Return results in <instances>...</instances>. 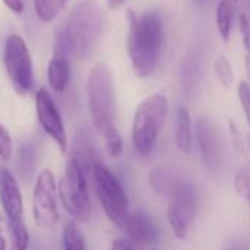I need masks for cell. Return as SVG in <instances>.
Returning a JSON list of instances; mask_svg holds the SVG:
<instances>
[{
	"label": "cell",
	"instance_id": "cell-12",
	"mask_svg": "<svg viewBox=\"0 0 250 250\" xmlns=\"http://www.w3.org/2000/svg\"><path fill=\"white\" fill-rule=\"evenodd\" d=\"M0 205L8 216V221L22 219L24 202L17 178L8 168L0 169Z\"/></svg>",
	"mask_w": 250,
	"mask_h": 250
},
{
	"label": "cell",
	"instance_id": "cell-18",
	"mask_svg": "<svg viewBox=\"0 0 250 250\" xmlns=\"http://www.w3.org/2000/svg\"><path fill=\"white\" fill-rule=\"evenodd\" d=\"M62 243L63 250H87L84 235L75 221H69L63 227L62 232Z\"/></svg>",
	"mask_w": 250,
	"mask_h": 250
},
{
	"label": "cell",
	"instance_id": "cell-21",
	"mask_svg": "<svg viewBox=\"0 0 250 250\" xmlns=\"http://www.w3.org/2000/svg\"><path fill=\"white\" fill-rule=\"evenodd\" d=\"M103 140H104V147H106V152L110 158H119L122 156V152H124V145H122V139H121V134L118 131L116 127H112L109 128L106 133L102 134Z\"/></svg>",
	"mask_w": 250,
	"mask_h": 250
},
{
	"label": "cell",
	"instance_id": "cell-9",
	"mask_svg": "<svg viewBox=\"0 0 250 250\" xmlns=\"http://www.w3.org/2000/svg\"><path fill=\"white\" fill-rule=\"evenodd\" d=\"M172 200L167 210V218L177 238H186L196 215V190L191 184L178 183L171 193Z\"/></svg>",
	"mask_w": 250,
	"mask_h": 250
},
{
	"label": "cell",
	"instance_id": "cell-33",
	"mask_svg": "<svg viewBox=\"0 0 250 250\" xmlns=\"http://www.w3.org/2000/svg\"><path fill=\"white\" fill-rule=\"evenodd\" d=\"M0 224H2V216H0Z\"/></svg>",
	"mask_w": 250,
	"mask_h": 250
},
{
	"label": "cell",
	"instance_id": "cell-26",
	"mask_svg": "<svg viewBox=\"0 0 250 250\" xmlns=\"http://www.w3.org/2000/svg\"><path fill=\"white\" fill-rule=\"evenodd\" d=\"M228 128H229V133H231V137H232V142H234L235 147H237L241 153L246 155V152H247L246 142H244V139H243L241 131H240L238 127H237V124H235L234 121L229 119V122H228Z\"/></svg>",
	"mask_w": 250,
	"mask_h": 250
},
{
	"label": "cell",
	"instance_id": "cell-5",
	"mask_svg": "<svg viewBox=\"0 0 250 250\" xmlns=\"http://www.w3.org/2000/svg\"><path fill=\"white\" fill-rule=\"evenodd\" d=\"M59 197L65 210L75 222H88L91 218V202L83 162L72 155L65 167V174L59 181Z\"/></svg>",
	"mask_w": 250,
	"mask_h": 250
},
{
	"label": "cell",
	"instance_id": "cell-20",
	"mask_svg": "<svg viewBox=\"0 0 250 250\" xmlns=\"http://www.w3.org/2000/svg\"><path fill=\"white\" fill-rule=\"evenodd\" d=\"M213 69H215V74H216L221 85L224 88H231V85L234 83V71H232L229 61L227 59V56L219 55L213 62Z\"/></svg>",
	"mask_w": 250,
	"mask_h": 250
},
{
	"label": "cell",
	"instance_id": "cell-13",
	"mask_svg": "<svg viewBox=\"0 0 250 250\" xmlns=\"http://www.w3.org/2000/svg\"><path fill=\"white\" fill-rule=\"evenodd\" d=\"M71 80V62L69 52L62 39L56 36L55 53L47 65V81L53 91L63 93Z\"/></svg>",
	"mask_w": 250,
	"mask_h": 250
},
{
	"label": "cell",
	"instance_id": "cell-28",
	"mask_svg": "<svg viewBox=\"0 0 250 250\" xmlns=\"http://www.w3.org/2000/svg\"><path fill=\"white\" fill-rule=\"evenodd\" d=\"M3 3L14 14H22L25 9V0H3Z\"/></svg>",
	"mask_w": 250,
	"mask_h": 250
},
{
	"label": "cell",
	"instance_id": "cell-24",
	"mask_svg": "<svg viewBox=\"0 0 250 250\" xmlns=\"http://www.w3.org/2000/svg\"><path fill=\"white\" fill-rule=\"evenodd\" d=\"M237 96H238L240 104H241V107L244 110L247 125H249V128H250V83L240 81L237 84Z\"/></svg>",
	"mask_w": 250,
	"mask_h": 250
},
{
	"label": "cell",
	"instance_id": "cell-15",
	"mask_svg": "<svg viewBox=\"0 0 250 250\" xmlns=\"http://www.w3.org/2000/svg\"><path fill=\"white\" fill-rule=\"evenodd\" d=\"M175 145L180 152L188 155L193 147L191 118L184 106H178L175 112Z\"/></svg>",
	"mask_w": 250,
	"mask_h": 250
},
{
	"label": "cell",
	"instance_id": "cell-14",
	"mask_svg": "<svg viewBox=\"0 0 250 250\" xmlns=\"http://www.w3.org/2000/svg\"><path fill=\"white\" fill-rule=\"evenodd\" d=\"M122 227L125 228V231L128 234V238L134 244L150 246L158 238V229L153 221L145 212H140V210H136L131 213L128 212L124 219Z\"/></svg>",
	"mask_w": 250,
	"mask_h": 250
},
{
	"label": "cell",
	"instance_id": "cell-8",
	"mask_svg": "<svg viewBox=\"0 0 250 250\" xmlns=\"http://www.w3.org/2000/svg\"><path fill=\"white\" fill-rule=\"evenodd\" d=\"M56 180L50 169H43L36 180L33 190V216L40 228L50 229L59 222Z\"/></svg>",
	"mask_w": 250,
	"mask_h": 250
},
{
	"label": "cell",
	"instance_id": "cell-11",
	"mask_svg": "<svg viewBox=\"0 0 250 250\" xmlns=\"http://www.w3.org/2000/svg\"><path fill=\"white\" fill-rule=\"evenodd\" d=\"M196 139L202 159L212 172H218L222 167V146L218 131L210 119L200 118L196 125Z\"/></svg>",
	"mask_w": 250,
	"mask_h": 250
},
{
	"label": "cell",
	"instance_id": "cell-27",
	"mask_svg": "<svg viewBox=\"0 0 250 250\" xmlns=\"http://www.w3.org/2000/svg\"><path fill=\"white\" fill-rule=\"evenodd\" d=\"M110 250H136V244L127 237H121L112 241Z\"/></svg>",
	"mask_w": 250,
	"mask_h": 250
},
{
	"label": "cell",
	"instance_id": "cell-34",
	"mask_svg": "<svg viewBox=\"0 0 250 250\" xmlns=\"http://www.w3.org/2000/svg\"><path fill=\"white\" fill-rule=\"evenodd\" d=\"M249 24H250V20H249Z\"/></svg>",
	"mask_w": 250,
	"mask_h": 250
},
{
	"label": "cell",
	"instance_id": "cell-19",
	"mask_svg": "<svg viewBox=\"0 0 250 250\" xmlns=\"http://www.w3.org/2000/svg\"><path fill=\"white\" fill-rule=\"evenodd\" d=\"M9 231L12 237V246L11 250H28L30 246V234L22 222V219L18 221H9Z\"/></svg>",
	"mask_w": 250,
	"mask_h": 250
},
{
	"label": "cell",
	"instance_id": "cell-29",
	"mask_svg": "<svg viewBox=\"0 0 250 250\" xmlns=\"http://www.w3.org/2000/svg\"><path fill=\"white\" fill-rule=\"evenodd\" d=\"M124 2H125V0H107V6H109L110 9H116V8H119Z\"/></svg>",
	"mask_w": 250,
	"mask_h": 250
},
{
	"label": "cell",
	"instance_id": "cell-25",
	"mask_svg": "<svg viewBox=\"0 0 250 250\" xmlns=\"http://www.w3.org/2000/svg\"><path fill=\"white\" fill-rule=\"evenodd\" d=\"M12 152H14V143H12L11 133L8 131L5 125L0 124V158H2V161L8 162L12 158Z\"/></svg>",
	"mask_w": 250,
	"mask_h": 250
},
{
	"label": "cell",
	"instance_id": "cell-31",
	"mask_svg": "<svg viewBox=\"0 0 250 250\" xmlns=\"http://www.w3.org/2000/svg\"><path fill=\"white\" fill-rule=\"evenodd\" d=\"M246 147H247V152L250 153V136H249L247 140H246Z\"/></svg>",
	"mask_w": 250,
	"mask_h": 250
},
{
	"label": "cell",
	"instance_id": "cell-1",
	"mask_svg": "<svg viewBox=\"0 0 250 250\" xmlns=\"http://www.w3.org/2000/svg\"><path fill=\"white\" fill-rule=\"evenodd\" d=\"M165 42L164 22L155 12H146L140 17L131 15L127 37V53L134 72L142 77H150L161 59Z\"/></svg>",
	"mask_w": 250,
	"mask_h": 250
},
{
	"label": "cell",
	"instance_id": "cell-2",
	"mask_svg": "<svg viewBox=\"0 0 250 250\" xmlns=\"http://www.w3.org/2000/svg\"><path fill=\"white\" fill-rule=\"evenodd\" d=\"M104 28V15L94 0H81L69 12L65 25L58 31L69 56L87 59L96 49Z\"/></svg>",
	"mask_w": 250,
	"mask_h": 250
},
{
	"label": "cell",
	"instance_id": "cell-4",
	"mask_svg": "<svg viewBox=\"0 0 250 250\" xmlns=\"http://www.w3.org/2000/svg\"><path fill=\"white\" fill-rule=\"evenodd\" d=\"M168 115V99L155 93L147 96L136 109L133 119V145L139 155L147 156L156 146L158 137Z\"/></svg>",
	"mask_w": 250,
	"mask_h": 250
},
{
	"label": "cell",
	"instance_id": "cell-3",
	"mask_svg": "<svg viewBox=\"0 0 250 250\" xmlns=\"http://www.w3.org/2000/svg\"><path fill=\"white\" fill-rule=\"evenodd\" d=\"M88 112L94 128L103 134L109 128L116 127V99L110 69L97 63L91 68L87 80Z\"/></svg>",
	"mask_w": 250,
	"mask_h": 250
},
{
	"label": "cell",
	"instance_id": "cell-30",
	"mask_svg": "<svg viewBox=\"0 0 250 250\" xmlns=\"http://www.w3.org/2000/svg\"><path fill=\"white\" fill-rule=\"evenodd\" d=\"M6 249V241H5V237L0 234V250H5Z\"/></svg>",
	"mask_w": 250,
	"mask_h": 250
},
{
	"label": "cell",
	"instance_id": "cell-7",
	"mask_svg": "<svg viewBox=\"0 0 250 250\" xmlns=\"http://www.w3.org/2000/svg\"><path fill=\"white\" fill-rule=\"evenodd\" d=\"M3 65L12 87L20 94H28L34 84L33 58L25 40L20 34H11L5 44Z\"/></svg>",
	"mask_w": 250,
	"mask_h": 250
},
{
	"label": "cell",
	"instance_id": "cell-32",
	"mask_svg": "<svg viewBox=\"0 0 250 250\" xmlns=\"http://www.w3.org/2000/svg\"><path fill=\"white\" fill-rule=\"evenodd\" d=\"M229 250H243V247L241 246H232V247H229Z\"/></svg>",
	"mask_w": 250,
	"mask_h": 250
},
{
	"label": "cell",
	"instance_id": "cell-16",
	"mask_svg": "<svg viewBox=\"0 0 250 250\" xmlns=\"http://www.w3.org/2000/svg\"><path fill=\"white\" fill-rule=\"evenodd\" d=\"M215 21H216V30L219 33V37L222 39L224 43H228L231 36L232 21H234V5L231 0H221L218 3Z\"/></svg>",
	"mask_w": 250,
	"mask_h": 250
},
{
	"label": "cell",
	"instance_id": "cell-6",
	"mask_svg": "<svg viewBox=\"0 0 250 250\" xmlns=\"http://www.w3.org/2000/svg\"><path fill=\"white\" fill-rule=\"evenodd\" d=\"M91 175L104 215L113 225L122 227L124 219L128 213L130 203L119 180L107 167L100 162H94L91 165Z\"/></svg>",
	"mask_w": 250,
	"mask_h": 250
},
{
	"label": "cell",
	"instance_id": "cell-17",
	"mask_svg": "<svg viewBox=\"0 0 250 250\" xmlns=\"http://www.w3.org/2000/svg\"><path fill=\"white\" fill-rule=\"evenodd\" d=\"M34 11L42 22H52L63 11L68 0H33Z\"/></svg>",
	"mask_w": 250,
	"mask_h": 250
},
{
	"label": "cell",
	"instance_id": "cell-10",
	"mask_svg": "<svg viewBox=\"0 0 250 250\" xmlns=\"http://www.w3.org/2000/svg\"><path fill=\"white\" fill-rule=\"evenodd\" d=\"M36 113L44 133L58 145L62 153H66L68 136L65 124L52 96L46 88H39L36 93Z\"/></svg>",
	"mask_w": 250,
	"mask_h": 250
},
{
	"label": "cell",
	"instance_id": "cell-22",
	"mask_svg": "<svg viewBox=\"0 0 250 250\" xmlns=\"http://www.w3.org/2000/svg\"><path fill=\"white\" fill-rule=\"evenodd\" d=\"M237 21H238V30L241 34L243 47L246 50V59H244L246 74H247V78L250 81V24H249V18L244 14H240Z\"/></svg>",
	"mask_w": 250,
	"mask_h": 250
},
{
	"label": "cell",
	"instance_id": "cell-23",
	"mask_svg": "<svg viewBox=\"0 0 250 250\" xmlns=\"http://www.w3.org/2000/svg\"><path fill=\"white\" fill-rule=\"evenodd\" d=\"M234 186H235L237 194L247 199L250 203V174L247 169H244V168L238 169V172L235 174Z\"/></svg>",
	"mask_w": 250,
	"mask_h": 250
}]
</instances>
